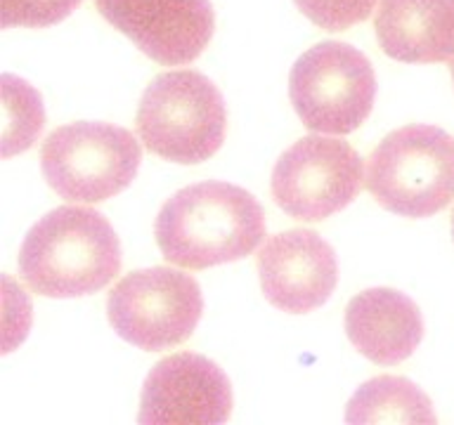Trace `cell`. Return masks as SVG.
Here are the masks:
<instances>
[{"label":"cell","mask_w":454,"mask_h":425,"mask_svg":"<svg viewBox=\"0 0 454 425\" xmlns=\"http://www.w3.org/2000/svg\"><path fill=\"white\" fill-rule=\"evenodd\" d=\"M364 182V161L348 142L308 135L272 170V198L289 218L319 222L346 208Z\"/></svg>","instance_id":"ba28073f"},{"label":"cell","mask_w":454,"mask_h":425,"mask_svg":"<svg viewBox=\"0 0 454 425\" xmlns=\"http://www.w3.org/2000/svg\"><path fill=\"white\" fill-rule=\"evenodd\" d=\"M289 97L298 119L312 133H355L374 106V69L348 42H319L294 64Z\"/></svg>","instance_id":"8992f818"},{"label":"cell","mask_w":454,"mask_h":425,"mask_svg":"<svg viewBox=\"0 0 454 425\" xmlns=\"http://www.w3.org/2000/svg\"><path fill=\"white\" fill-rule=\"evenodd\" d=\"M452 236H454V212H452Z\"/></svg>","instance_id":"d6986e66"},{"label":"cell","mask_w":454,"mask_h":425,"mask_svg":"<svg viewBox=\"0 0 454 425\" xmlns=\"http://www.w3.org/2000/svg\"><path fill=\"white\" fill-rule=\"evenodd\" d=\"M154 236L170 265L206 269L247 258L265 239V212L237 184L208 180L176 191L156 215Z\"/></svg>","instance_id":"6da1fadb"},{"label":"cell","mask_w":454,"mask_h":425,"mask_svg":"<svg viewBox=\"0 0 454 425\" xmlns=\"http://www.w3.org/2000/svg\"><path fill=\"white\" fill-rule=\"evenodd\" d=\"M135 126L142 144L166 161H208L225 142V102L204 73L166 71L147 85Z\"/></svg>","instance_id":"277c9868"},{"label":"cell","mask_w":454,"mask_h":425,"mask_svg":"<svg viewBox=\"0 0 454 425\" xmlns=\"http://www.w3.org/2000/svg\"><path fill=\"white\" fill-rule=\"evenodd\" d=\"M376 41L390 59L438 64L454 57V0H379Z\"/></svg>","instance_id":"4fadbf2b"},{"label":"cell","mask_w":454,"mask_h":425,"mask_svg":"<svg viewBox=\"0 0 454 425\" xmlns=\"http://www.w3.org/2000/svg\"><path fill=\"white\" fill-rule=\"evenodd\" d=\"M364 184L386 211L431 218L454 198V137L435 126H404L369 154Z\"/></svg>","instance_id":"3957f363"},{"label":"cell","mask_w":454,"mask_h":425,"mask_svg":"<svg viewBox=\"0 0 454 425\" xmlns=\"http://www.w3.org/2000/svg\"><path fill=\"white\" fill-rule=\"evenodd\" d=\"M346 333L369 361L395 367L424 338V319L417 303L400 290L367 289L348 303Z\"/></svg>","instance_id":"7c38bea8"},{"label":"cell","mask_w":454,"mask_h":425,"mask_svg":"<svg viewBox=\"0 0 454 425\" xmlns=\"http://www.w3.org/2000/svg\"><path fill=\"white\" fill-rule=\"evenodd\" d=\"M255 265L262 296L291 314L322 307L339 282L333 248L312 229H289L270 236Z\"/></svg>","instance_id":"8fae6325"},{"label":"cell","mask_w":454,"mask_h":425,"mask_svg":"<svg viewBox=\"0 0 454 425\" xmlns=\"http://www.w3.org/2000/svg\"><path fill=\"white\" fill-rule=\"evenodd\" d=\"M232 388L223 368L204 354L177 352L161 359L142 385V425L225 423Z\"/></svg>","instance_id":"30bf717a"},{"label":"cell","mask_w":454,"mask_h":425,"mask_svg":"<svg viewBox=\"0 0 454 425\" xmlns=\"http://www.w3.org/2000/svg\"><path fill=\"white\" fill-rule=\"evenodd\" d=\"M450 73H452V83H454V57L450 59Z\"/></svg>","instance_id":"ac0fdd59"},{"label":"cell","mask_w":454,"mask_h":425,"mask_svg":"<svg viewBox=\"0 0 454 425\" xmlns=\"http://www.w3.org/2000/svg\"><path fill=\"white\" fill-rule=\"evenodd\" d=\"M142 161L140 142L112 123H69L48 135L41 147V170L67 201L99 204L133 182Z\"/></svg>","instance_id":"5b68a950"},{"label":"cell","mask_w":454,"mask_h":425,"mask_svg":"<svg viewBox=\"0 0 454 425\" xmlns=\"http://www.w3.org/2000/svg\"><path fill=\"white\" fill-rule=\"evenodd\" d=\"M3 112H5V133H3V156L27 151L41 135L45 113L41 95L21 78L10 73L3 76Z\"/></svg>","instance_id":"9a60e30c"},{"label":"cell","mask_w":454,"mask_h":425,"mask_svg":"<svg viewBox=\"0 0 454 425\" xmlns=\"http://www.w3.org/2000/svg\"><path fill=\"white\" fill-rule=\"evenodd\" d=\"M81 0H0L3 28H45L69 17Z\"/></svg>","instance_id":"2e32d148"},{"label":"cell","mask_w":454,"mask_h":425,"mask_svg":"<svg viewBox=\"0 0 454 425\" xmlns=\"http://www.w3.org/2000/svg\"><path fill=\"white\" fill-rule=\"evenodd\" d=\"M298 10L325 31H346V28L369 19L379 0H294Z\"/></svg>","instance_id":"e0dca14e"},{"label":"cell","mask_w":454,"mask_h":425,"mask_svg":"<svg viewBox=\"0 0 454 425\" xmlns=\"http://www.w3.org/2000/svg\"><path fill=\"white\" fill-rule=\"evenodd\" d=\"M204 312L194 276L170 267L123 276L106 300L109 324L130 345L159 352L190 338Z\"/></svg>","instance_id":"52a82bcc"},{"label":"cell","mask_w":454,"mask_h":425,"mask_svg":"<svg viewBox=\"0 0 454 425\" xmlns=\"http://www.w3.org/2000/svg\"><path fill=\"white\" fill-rule=\"evenodd\" d=\"M116 31L163 66L194 62L215 27L208 0H95Z\"/></svg>","instance_id":"9c48e42d"},{"label":"cell","mask_w":454,"mask_h":425,"mask_svg":"<svg viewBox=\"0 0 454 425\" xmlns=\"http://www.w3.org/2000/svg\"><path fill=\"white\" fill-rule=\"evenodd\" d=\"M346 421L357 425H431L435 413L431 399L414 382L397 375H379L350 397Z\"/></svg>","instance_id":"5bb4252c"},{"label":"cell","mask_w":454,"mask_h":425,"mask_svg":"<svg viewBox=\"0 0 454 425\" xmlns=\"http://www.w3.org/2000/svg\"><path fill=\"white\" fill-rule=\"evenodd\" d=\"M17 265L21 282L38 296H90L119 274L121 243L102 212L62 205L31 227Z\"/></svg>","instance_id":"7a4b0ae2"}]
</instances>
